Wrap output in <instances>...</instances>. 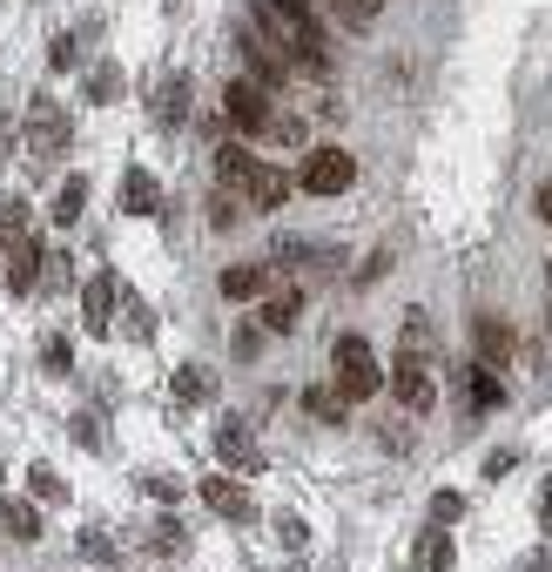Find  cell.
Here are the masks:
<instances>
[{
	"label": "cell",
	"mask_w": 552,
	"mask_h": 572,
	"mask_svg": "<svg viewBox=\"0 0 552 572\" xmlns=\"http://www.w3.org/2000/svg\"><path fill=\"white\" fill-rule=\"evenodd\" d=\"M189 115V81L176 74V81H163V89H155V122H163V128H176Z\"/></svg>",
	"instance_id": "44dd1931"
},
{
	"label": "cell",
	"mask_w": 552,
	"mask_h": 572,
	"mask_svg": "<svg viewBox=\"0 0 552 572\" xmlns=\"http://www.w3.org/2000/svg\"><path fill=\"white\" fill-rule=\"evenodd\" d=\"M148 331H155V323H148V310L128 297V337H148Z\"/></svg>",
	"instance_id": "f35d334b"
},
{
	"label": "cell",
	"mask_w": 552,
	"mask_h": 572,
	"mask_svg": "<svg viewBox=\"0 0 552 572\" xmlns=\"http://www.w3.org/2000/svg\"><path fill=\"white\" fill-rule=\"evenodd\" d=\"M48 67H54V74L82 67V41H74V34H54V41H48Z\"/></svg>",
	"instance_id": "f1b7e54d"
},
{
	"label": "cell",
	"mask_w": 552,
	"mask_h": 572,
	"mask_svg": "<svg viewBox=\"0 0 552 572\" xmlns=\"http://www.w3.org/2000/svg\"><path fill=\"white\" fill-rule=\"evenodd\" d=\"M222 122L236 135H270V95L257 89V81H229L222 89Z\"/></svg>",
	"instance_id": "8992f818"
},
{
	"label": "cell",
	"mask_w": 552,
	"mask_h": 572,
	"mask_svg": "<svg viewBox=\"0 0 552 572\" xmlns=\"http://www.w3.org/2000/svg\"><path fill=\"white\" fill-rule=\"evenodd\" d=\"M398 351H405V357H431V351H438V337H431V316H425V310H405Z\"/></svg>",
	"instance_id": "ffe728a7"
},
{
	"label": "cell",
	"mask_w": 552,
	"mask_h": 572,
	"mask_svg": "<svg viewBox=\"0 0 552 572\" xmlns=\"http://www.w3.org/2000/svg\"><path fill=\"white\" fill-rule=\"evenodd\" d=\"M270 283H277V277H270V263H229V270H222V297H229V303L270 297Z\"/></svg>",
	"instance_id": "9a60e30c"
},
{
	"label": "cell",
	"mask_w": 552,
	"mask_h": 572,
	"mask_svg": "<svg viewBox=\"0 0 552 572\" xmlns=\"http://www.w3.org/2000/svg\"><path fill=\"white\" fill-rule=\"evenodd\" d=\"M28 492H34L41 506H61V499H67V485L54 478V465H28Z\"/></svg>",
	"instance_id": "4316f807"
},
{
	"label": "cell",
	"mask_w": 552,
	"mask_h": 572,
	"mask_svg": "<svg viewBox=\"0 0 552 572\" xmlns=\"http://www.w3.org/2000/svg\"><path fill=\"white\" fill-rule=\"evenodd\" d=\"M74 445H82V451H102V431H95V418H74Z\"/></svg>",
	"instance_id": "74e56055"
},
{
	"label": "cell",
	"mask_w": 552,
	"mask_h": 572,
	"mask_svg": "<svg viewBox=\"0 0 552 572\" xmlns=\"http://www.w3.org/2000/svg\"><path fill=\"white\" fill-rule=\"evenodd\" d=\"M41 364H48V371H67V364H74V344H67V337H48V344H41Z\"/></svg>",
	"instance_id": "e575fe53"
},
{
	"label": "cell",
	"mask_w": 552,
	"mask_h": 572,
	"mask_svg": "<svg viewBox=\"0 0 552 572\" xmlns=\"http://www.w3.org/2000/svg\"><path fill=\"white\" fill-rule=\"evenodd\" d=\"M532 512H539V526H552V478L539 485V499H532Z\"/></svg>",
	"instance_id": "60d3db41"
},
{
	"label": "cell",
	"mask_w": 552,
	"mask_h": 572,
	"mask_svg": "<svg viewBox=\"0 0 552 572\" xmlns=\"http://www.w3.org/2000/svg\"><path fill=\"white\" fill-rule=\"evenodd\" d=\"M384 270H390V257H384V250H377V257H371V263H364V270H357V290H364V283H377V277H384Z\"/></svg>",
	"instance_id": "ab89813d"
},
{
	"label": "cell",
	"mask_w": 552,
	"mask_h": 572,
	"mask_svg": "<svg viewBox=\"0 0 552 572\" xmlns=\"http://www.w3.org/2000/svg\"><path fill=\"white\" fill-rule=\"evenodd\" d=\"M458 519H465V499H458V492H431V526L445 532V526H458Z\"/></svg>",
	"instance_id": "4dcf8cb0"
},
{
	"label": "cell",
	"mask_w": 552,
	"mask_h": 572,
	"mask_svg": "<svg viewBox=\"0 0 552 572\" xmlns=\"http://www.w3.org/2000/svg\"><path fill=\"white\" fill-rule=\"evenodd\" d=\"M202 499H209V512H216V519H236V526H243V519H257V499L243 492V478H236V471L202 478Z\"/></svg>",
	"instance_id": "30bf717a"
},
{
	"label": "cell",
	"mask_w": 552,
	"mask_h": 572,
	"mask_svg": "<svg viewBox=\"0 0 552 572\" xmlns=\"http://www.w3.org/2000/svg\"><path fill=\"white\" fill-rule=\"evenodd\" d=\"M67 135H74V128H67V115H61L48 95L28 102V155H34V162H54V155L67 148Z\"/></svg>",
	"instance_id": "ba28073f"
},
{
	"label": "cell",
	"mask_w": 552,
	"mask_h": 572,
	"mask_svg": "<svg viewBox=\"0 0 552 572\" xmlns=\"http://www.w3.org/2000/svg\"><path fill=\"white\" fill-rule=\"evenodd\" d=\"M236 41H243V61H250V81H257V89L270 95V89H283V74H290V61L277 54V41H263V34H236Z\"/></svg>",
	"instance_id": "7c38bea8"
},
{
	"label": "cell",
	"mask_w": 552,
	"mask_h": 572,
	"mask_svg": "<svg viewBox=\"0 0 552 572\" xmlns=\"http://www.w3.org/2000/svg\"><path fill=\"white\" fill-rule=\"evenodd\" d=\"M209 222H216V229H236V222H243V202L216 189V196H209Z\"/></svg>",
	"instance_id": "1f68e13d"
},
{
	"label": "cell",
	"mask_w": 552,
	"mask_h": 572,
	"mask_svg": "<svg viewBox=\"0 0 552 572\" xmlns=\"http://www.w3.org/2000/svg\"><path fill=\"white\" fill-rule=\"evenodd\" d=\"M290 189H296V176H283L277 162H263V169H257V189H250V209H257V216H277V209L290 202Z\"/></svg>",
	"instance_id": "2e32d148"
},
{
	"label": "cell",
	"mask_w": 552,
	"mask_h": 572,
	"mask_svg": "<svg viewBox=\"0 0 552 572\" xmlns=\"http://www.w3.org/2000/svg\"><path fill=\"white\" fill-rule=\"evenodd\" d=\"M257 21H263V41H277V54H290L296 67L310 74L331 67V41H324V21L310 14V0H257Z\"/></svg>",
	"instance_id": "6da1fadb"
},
{
	"label": "cell",
	"mask_w": 552,
	"mask_h": 572,
	"mask_svg": "<svg viewBox=\"0 0 552 572\" xmlns=\"http://www.w3.org/2000/svg\"><path fill=\"white\" fill-rule=\"evenodd\" d=\"M183 539H189L183 526H155V539H148V545H155V552H183Z\"/></svg>",
	"instance_id": "d590c367"
},
{
	"label": "cell",
	"mask_w": 552,
	"mask_h": 572,
	"mask_svg": "<svg viewBox=\"0 0 552 572\" xmlns=\"http://www.w3.org/2000/svg\"><path fill=\"white\" fill-rule=\"evenodd\" d=\"M82 209H88V176H67V183L54 189V222H61V229L82 222Z\"/></svg>",
	"instance_id": "7402d4cb"
},
{
	"label": "cell",
	"mask_w": 552,
	"mask_h": 572,
	"mask_svg": "<svg viewBox=\"0 0 552 572\" xmlns=\"http://www.w3.org/2000/svg\"><path fill=\"white\" fill-rule=\"evenodd\" d=\"M21 229H28V209H21V202H14L8 189H0V242H14Z\"/></svg>",
	"instance_id": "f546056e"
},
{
	"label": "cell",
	"mask_w": 552,
	"mask_h": 572,
	"mask_svg": "<svg viewBox=\"0 0 552 572\" xmlns=\"http://www.w3.org/2000/svg\"><path fill=\"white\" fill-rule=\"evenodd\" d=\"M545 283H552V270H545Z\"/></svg>",
	"instance_id": "7bdbcfd3"
},
{
	"label": "cell",
	"mask_w": 552,
	"mask_h": 572,
	"mask_svg": "<svg viewBox=\"0 0 552 572\" xmlns=\"http://www.w3.org/2000/svg\"><path fill=\"white\" fill-rule=\"evenodd\" d=\"M458 391H465V412H499V404H506V384L486 364H465L458 371Z\"/></svg>",
	"instance_id": "5bb4252c"
},
{
	"label": "cell",
	"mask_w": 552,
	"mask_h": 572,
	"mask_svg": "<svg viewBox=\"0 0 552 572\" xmlns=\"http://www.w3.org/2000/svg\"><path fill=\"white\" fill-rule=\"evenodd\" d=\"M357 183V155L351 148H310L303 169H296V189L303 196H344Z\"/></svg>",
	"instance_id": "3957f363"
},
{
	"label": "cell",
	"mask_w": 552,
	"mask_h": 572,
	"mask_svg": "<svg viewBox=\"0 0 552 572\" xmlns=\"http://www.w3.org/2000/svg\"><path fill=\"white\" fill-rule=\"evenodd\" d=\"M277 539H283V552H303V545H310V532H303L296 512H277Z\"/></svg>",
	"instance_id": "d6a6232c"
},
{
	"label": "cell",
	"mask_w": 552,
	"mask_h": 572,
	"mask_svg": "<svg viewBox=\"0 0 552 572\" xmlns=\"http://www.w3.org/2000/svg\"><path fill=\"white\" fill-rule=\"evenodd\" d=\"M257 169H263V162H257L243 142H222V148H216V189H222V196L250 202V189H257Z\"/></svg>",
	"instance_id": "9c48e42d"
},
{
	"label": "cell",
	"mask_w": 552,
	"mask_h": 572,
	"mask_svg": "<svg viewBox=\"0 0 552 572\" xmlns=\"http://www.w3.org/2000/svg\"><path fill=\"white\" fill-rule=\"evenodd\" d=\"M209 445H216V465H222V471H263V465H270V451L257 445V431H250L243 418H222V425L209 431Z\"/></svg>",
	"instance_id": "5b68a950"
},
{
	"label": "cell",
	"mask_w": 552,
	"mask_h": 572,
	"mask_svg": "<svg viewBox=\"0 0 552 572\" xmlns=\"http://www.w3.org/2000/svg\"><path fill=\"white\" fill-rule=\"evenodd\" d=\"M331 391H337L344 404H364V397L384 391V364L371 357L364 337H337V344H331Z\"/></svg>",
	"instance_id": "7a4b0ae2"
},
{
	"label": "cell",
	"mask_w": 552,
	"mask_h": 572,
	"mask_svg": "<svg viewBox=\"0 0 552 572\" xmlns=\"http://www.w3.org/2000/svg\"><path fill=\"white\" fill-rule=\"evenodd\" d=\"M0 526H8L21 545H34V539H41V512H34L28 499H8V506H0Z\"/></svg>",
	"instance_id": "603a6c76"
},
{
	"label": "cell",
	"mask_w": 552,
	"mask_h": 572,
	"mask_svg": "<svg viewBox=\"0 0 552 572\" xmlns=\"http://www.w3.org/2000/svg\"><path fill=\"white\" fill-rule=\"evenodd\" d=\"M296 316H303V290H270V297H263V310H257V323H263L270 337L296 331Z\"/></svg>",
	"instance_id": "e0dca14e"
},
{
	"label": "cell",
	"mask_w": 552,
	"mask_h": 572,
	"mask_svg": "<svg viewBox=\"0 0 552 572\" xmlns=\"http://www.w3.org/2000/svg\"><path fill=\"white\" fill-rule=\"evenodd\" d=\"M263 344H270V331H263V323L250 316V323H236V337H229V357H236V364H257V357H263Z\"/></svg>",
	"instance_id": "d4e9b609"
},
{
	"label": "cell",
	"mask_w": 552,
	"mask_h": 572,
	"mask_svg": "<svg viewBox=\"0 0 552 572\" xmlns=\"http://www.w3.org/2000/svg\"><path fill=\"white\" fill-rule=\"evenodd\" d=\"M451 559H458V545H451V532H425L418 539V552H412V572H451Z\"/></svg>",
	"instance_id": "d6986e66"
},
{
	"label": "cell",
	"mask_w": 552,
	"mask_h": 572,
	"mask_svg": "<svg viewBox=\"0 0 552 572\" xmlns=\"http://www.w3.org/2000/svg\"><path fill=\"white\" fill-rule=\"evenodd\" d=\"M512 465H519V451H486V465H479V471H486V478H506Z\"/></svg>",
	"instance_id": "8d00e7d4"
},
{
	"label": "cell",
	"mask_w": 552,
	"mask_h": 572,
	"mask_svg": "<svg viewBox=\"0 0 552 572\" xmlns=\"http://www.w3.org/2000/svg\"><path fill=\"white\" fill-rule=\"evenodd\" d=\"M41 270H48V242H41L34 229H21V236L8 242V290H14V297H34V290H41Z\"/></svg>",
	"instance_id": "52a82bcc"
},
{
	"label": "cell",
	"mask_w": 552,
	"mask_h": 572,
	"mask_svg": "<svg viewBox=\"0 0 552 572\" xmlns=\"http://www.w3.org/2000/svg\"><path fill=\"white\" fill-rule=\"evenodd\" d=\"M142 492L163 499V506H176V499H183V478H163V471H155V478H142Z\"/></svg>",
	"instance_id": "836d02e7"
},
{
	"label": "cell",
	"mask_w": 552,
	"mask_h": 572,
	"mask_svg": "<svg viewBox=\"0 0 552 572\" xmlns=\"http://www.w3.org/2000/svg\"><path fill=\"white\" fill-rule=\"evenodd\" d=\"M155 209H163V183L148 169H128L122 176V216H155Z\"/></svg>",
	"instance_id": "ac0fdd59"
},
{
	"label": "cell",
	"mask_w": 552,
	"mask_h": 572,
	"mask_svg": "<svg viewBox=\"0 0 552 572\" xmlns=\"http://www.w3.org/2000/svg\"><path fill=\"white\" fill-rule=\"evenodd\" d=\"M471 351H479L486 371H506L512 364V323L506 316H479V323H471Z\"/></svg>",
	"instance_id": "4fadbf2b"
},
{
	"label": "cell",
	"mask_w": 552,
	"mask_h": 572,
	"mask_svg": "<svg viewBox=\"0 0 552 572\" xmlns=\"http://www.w3.org/2000/svg\"><path fill=\"white\" fill-rule=\"evenodd\" d=\"M115 303H122V283L102 270V277H88V290H82V323H88V337H108L115 331Z\"/></svg>",
	"instance_id": "8fae6325"
},
{
	"label": "cell",
	"mask_w": 552,
	"mask_h": 572,
	"mask_svg": "<svg viewBox=\"0 0 552 572\" xmlns=\"http://www.w3.org/2000/svg\"><path fill=\"white\" fill-rule=\"evenodd\" d=\"M122 95V67L115 61H102L95 74H88V102H115Z\"/></svg>",
	"instance_id": "83f0119b"
},
{
	"label": "cell",
	"mask_w": 552,
	"mask_h": 572,
	"mask_svg": "<svg viewBox=\"0 0 552 572\" xmlns=\"http://www.w3.org/2000/svg\"><path fill=\"white\" fill-rule=\"evenodd\" d=\"M539 222H545V229H552V183H545V189H539Z\"/></svg>",
	"instance_id": "b9f144b4"
},
{
	"label": "cell",
	"mask_w": 552,
	"mask_h": 572,
	"mask_svg": "<svg viewBox=\"0 0 552 572\" xmlns=\"http://www.w3.org/2000/svg\"><path fill=\"white\" fill-rule=\"evenodd\" d=\"M303 412H310V418H324V425H344V412H351V404H344L331 384H310V391H303Z\"/></svg>",
	"instance_id": "cb8c5ba5"
},
{
	"label": "cell",
	"mask_w": 552,
	"mask_h": 572,
	"mask_svg": "<svg viewBox=\"0 0 552 572\" xmlns=\"http://www.w3.org/2000/svg\"><path fill=\"white\" fill-rule=\"evenodd\" d=\"M390 397H398L405 404V412H431V404H438V357H390Z\"/></svg>",
	"instance_id": "277c9868"
},
{
	"label": "cell",
	"mask_w": 552,
	"mask_h": 572,
	"mask_svg": "<svg viewBox=\"0 0 552 572\" xmlns=\"http://www.w3.org/2000/svg\"><path fill=\"white\" fill-rule=\"evenodd\" d=\"M176 397H183V404H209V397H216V377H209L202 364H183V371H176Z\"/></svg>",
	"instance_id": "484cf974"
}]
</instances>
